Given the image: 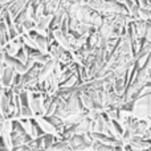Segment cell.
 Returning <instances> with one entry per match:
<instances>
[{"instance_id": "obj_3", "label": "cell", "mask_w": 151, "mask_h": 151, "mask_svg": "<svg viewBox=\"0 0 151 151\" xmlns=\"http://www.w3.org/2000/svg\"><path fill=\"white\" fill-rule=\"evenodd\" d=\"M134 27H135V31H137V36L145 37V32H146V21H143V20L135 21Z\"/></svg>"}, {"instance_id": "obj_6", "label": "cell", "mask_w": 151, "mask_h": 151, "mask_svg": "<svg viewBox=\"0 0 151 151\" xmlns=\"http://www.w3.org/2000/svg\"><path fill=\"white\" fill-rule=\"evenodd\" d=\"M5 44H7V37H5V35L1 31H0V48H3Z\"/></svg>"}, {"instance_id": "obj_5", "label": "cell", "mask_w": 151, "mask_h": 151, "mask_svg": "<svg viewBox=\"0 0 151 151\" xmlns=\"http://www.w3.org/2000/svg\"><path fill=\"white\" fill-rule=\"evenodd\" d=\"M145 37H146L147 42L151 44V24H146V32H145Z\"/></svg>"}, {"instance_id": "obj_4", "label": "cell", "mask_w": 151, "mask_h": 151, "mask_svg": "<svg viewBox=\"0 0 151 151\" xmlns=\"http://www.w3.org/2000/svg\"><path fill=\"white\" fill-rule=\"evenodd\" d=\"M1 138L3 142H4V146L8 151H11L13 149V145H12V138H11V134H1Z\"/></svg>"}, {"instance_id": "obj_2", "label": "cell", "mask_w": 151, "mask_h": 151, "mask_svg": "<svg viewBox=\"0 0 151 151\" xmlns=\"http://www.w3.org/2000/svg\"><path fill=\"white\" fill-rule=\"evenodd\" d=\"M15 76L16 73L13 72V69L12 68H9V66H5V69H4V74H3V77H1V83H3V86H9L11 83L13 82V80H15Z\"/></svg>"}, {"instance_id": "obj_1", "label": "cell", "mask_w": 151, "mask_h": 151, "mask_svg": "<svg viewBox=\"0 0 151 151\" xmlns=\"http://www.w3.org/2000/svg\"><path fill=\"white\" fill-rule=\"evenodd\" d=\"M36 122H37V125L40 126V129H41L45 134L57 135V129H56V126H53L49 121L44 119V118H41V117H36Z\"/></svg>"}, {"instance_id": "obj_7", "label": "cell", "mask_w": 151, "mask_h": 151, "mask_svg": "<svg viewBox=\"0 0 151 151\" xmlns=\"http://www.w3.org/2000/svg\"><path fill=\"white\" fill-rule=\"evenodd\" d=\"M4 69H5V65L3 63H0V80H1L3 74H4Z\"/></svg>"}]
</instances>
